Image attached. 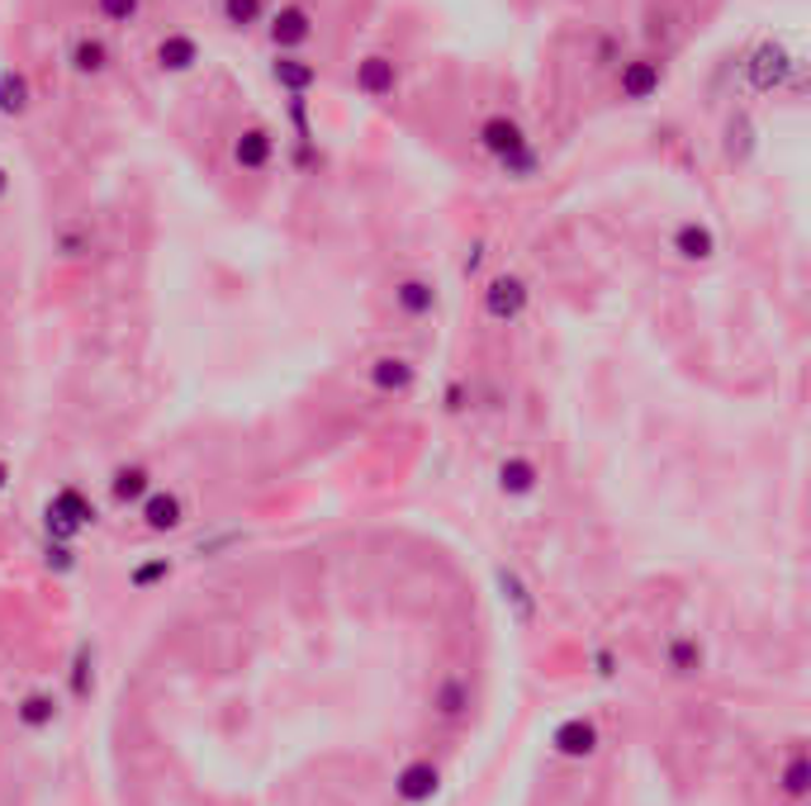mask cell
<instances>
[{
    "label": "cell",
    "instance_id": "cell-20",
    "mask_svg": "<svg viewBox=\"0 0 811 806\" xmlns=\"http://www.w3.org/2000/svg\"><path fill=\"white\" fill-rule=\"evenodd\" d=\"M788 67H792V62H788V53L768 43V48L754 53V62H750V81L760 85V91H774V85H783V77H788Z\"/></svg>",
    "mask_w": 811,
    "mask_h": 806
},
{
    "label": "cell",
    "instance_id": "cell-24",
    "mask_svg": "<svg viewBox=\"0 0 811 806\" xmlns=\"http://www.w3.org/2000/svg\"><path fill=\"white\" fill-rule=\"evenodd\" d=\"M95 14H100L105 24L124 28V24H134L138 14H142V0H95Z\"/></svg>",
    "mask_w": 811,
    "mask_h": 806
},
{
    "label": "cell",
    "instance_id": "cell-1",
    "mask_svg": "<svg viewBox=\"0 0 811 806\" xmlns=\"http://www.w3.org/2000/svg\"><path fill=\"white\" fill-rule=\"evenodd\" d=\"M313 34H318V14H313L304 0H285V5H276V10L266 14V43L276 53L309 48Z\"/></svg>",
    "mask_w": 811,
    "mask_h": 806
},
{
    "label": "cell",
    "instance_id": "cell-21",
    "mask_svg": "<svg viewBox=\"0 0 811 806\" xmlns=\"http://www.w3.org/2000/svg\"><path fill=\"white\" fill-rule=\"evenodd\" d=\"M270 14V0H219V20L233 28V34H247Z\"/></svg>",
    "mask_w": 811,
    "mask_h": 806
},
{
    "label": "cell",
    "instance_id": "cell-23",
    "mask_svg": "<svg viewBox=\"0 0 811 806\" xmlns=\"http://www.w3.org/2000/svg\"><path fill=\"white\" fill-rule=\"evenodd\" d=\"M53 722H57V702H53L48 693H28V698L20 702V726L43 730V726H53Z\"/></svg>",
    "mask_w": 811,
    "mask_h": 806
},
{
    "label": "cell",
    "instance_id": "cell-16",
    "mask_svg": "<svg viewBox=\"0 0 811 806\" xmlns=\"http://www.w3.org/2000/svg\"><path fill=\"white\" fill-rule=\"evenodd\" d=\"M138 508H142V527L148 531H176L185 522V503H181V494H171V488H152Z\"/></svg>",
    "mask_w": 811,
    "mask_h": 806
},
{
    "label": "cell",
    "instance_id": "cell-10",
    "mask_svg": "<svg viewBox=\"0 0 811 806\" xmlns=\"http://www.w3.org/2000/svg\"><path fill=\"white\" fill-rule=\"evenodd\" d=\"M356 91L366 100H390L398 91V62L384 53H370L356 62Z\"/></svg>",
    "mask_w": 811,
    "mask_h": 806
},
{
    "label": "cell",
    "instance_id": "cell-18",
    "mask_svg": "<svg viewBox=\"0 0 811 806\" xmlns=\"http://www.w3.org/2000/svg\"><path fill=\"white\" fill-rule=\"evenodd\" d=\"M152 494V470L148 465H119L109 474V498L114 503H142Z\"/></svg>",
    "mask_w": 811,
    "mask_h": 806
},
{
    "label": "cell",
    "instance_id": "cell-2",
    "mask_svg": "<svg viewBox=\"0 0 811 806\" xmlns=\"http://www.w3.org/2000/svg\"><path fill=\"white\" fill-rule=\"evenodd\" d=\"M95 522V503L81 494L77 484H62L57 494L48 498V513H43V527H48V537L53 541H71V537H81L85 527Z\"/></svg>",
    "mask_w": 811,
    "mask_h": 806
},
{
    "label": "cell",
    "instance_id": "cell-31",
    "mask_svg": "<svg viewBox=\"0 0 811 806\" xmlns=\"http://www.w3.org/2000/svg\"><path fill=\"white\" fill-rule=\"evenodd\" d=\"M48 565L57 574H67V569H77V551H71L67 541H48Z\"/></svg>",
    "mask_w": 811,
    "mask_h": 806
},
{
    "label": "cell",
    "instance_id": "cell-17",
    "mask_svg": "<svg viewBox=\"0 0 811 806\" xmlns=\"http://www.w3.org/2000/svg\"><path fill=\"white\" fill-rule=\"evenodd\" d=\"M551 745H555V750H560L565 759H589V755L598 750V726L583 722V716H569V722L555 726Z\"/></svg>",
    "mask_w": 811,
    "mask_h": 806
},
{
    "label": "cell",
    "instance_id": "cell-15",
    "mask_svg": "<svg viewBox=\"0 0 811 806\" xmlns=\"http://www.w3.org/2000/svg\"><path fill=\"white\" fill-rule=\"evenodd\" d=\"M437 787H441V773L437 764H427V759H413V764L398 769V779H394V793L404 797V802H432L437 797Z\"/></svg>",
    "mask_w": 811,
    "mask_h": 806
},
{
    "label": "cell",
    "instance_id": "cell-19",
    "mask_svg": "<svg viewBox=\"0 0 811 806\" xmlns=\"http://www.w3.org/2000/svg\"><path fill=\"white\" fill-rule=\"evenodd\" d=\"M28 105H34V85H28L24 71L5 67L0 71V114H5V119H20V114H28Z\"/></svg>",
    "mask_w": 811,
    "mask_h": 806
},
{
    "label": "cell",
    "instance_id": "cell-27",
    "mask_svg": "<svg viewBox=\"0 0 811 806\" xmlns=\"http://www.w3.org/2000/svg\"><path fill=\"white\" fill-rule=\"evenodd\" d=\"M95 688V673H91V645H81L77 650V665H71V693L77 698H91Z\"/></svg>",
    "mask_w": 811,
    "mask_h": 806
},
{
    "label": "cell",
    "instance_id": "cell-28",
    "mask_svg": "<svg viewBox=\"0 0 811 806\" xmlns=\"http://www.w3.org/2000/svg\"><path fill=\"white\" fill-rule=\"evenodd\" d=\"M57 247H62V256H81V252H91V228H81V223H71L57 233Z\"/></svg>",
    "mask_w": 811,
    "mask_h": 806
},
{
    "label": "cell",
    "instance_id": "cell-14",
    "mask_svg": "<svg viewBox=\"0 0 811 806\" xmlns=\"http://www.w3.org/2000/svg\"><path fill=\"white\" fill-rule=\"evenodd\" d=\"M109 62H114V53L100 34H77L67 43V67L77 71V77H105Z\"/></svg>",
    "mask_w": 811,
    "mask_h": 806
},
{
    "label": "cell",
    "instance_id": "cell-25",
    "mask_svg": "<svg viewBox=\"0 0 811 806\" xmlns=\"http://www.w3.org/2000/svg\"><path fill=\"white\" fill-rule=\"evenodd\" d=\"M498 588H503V598L512 602V608H518L522 622H532V594H526V584L518 579V574H512V569H498Z\"/></svg>",
    "mask_w": 811,
    "mask_h": 806
},
{
    "label": "cell",
    "instance_id": "cell-3",
    "mask_svg": "<svg viewBox=\"0 0 811 806\" xmlns=\"http://www.w3.org/2000/svg\"><path fill=\"white\" fill-rule=\"evenodd\" d=\"M475 148L489 152L494 162H508V157H518V152L532 148V138H526V128H522L518 114L494 110V114H484V119L475 124Z\"/></svg>",
    "mask_w": 811,
    "mask_h": 806
},
{
    "label": "cell",
    "instance_id": "cell-6",
    "mask_svg": "<svg viewBox=\"0 0 811 806\" xmlns=\"http://www.w3.org/2000/svg\"><path fill=\"white\" fill-rule=\"evenodd\" d=\"M669 252L688 266H707L711 256L721 252V238H717V228L703 223V219H683L674 233H669Z\"/></svg>",
    "mask_w": 811,
    "mask_h": 806
},
{
    "label": "cell",
    "instance_id": "cell-30",
    "mask_svg": "<svg viewBox=\"0 0 811 806\" xmlns=\"http://www.w3.org/2000/svg\"><path fill=\"white\" fill-rule=\"evenodd\" d=\"M807 779H811V773H807V759H792L788 773H783V787H788V797H802V793H807Z\"/></svg>",
    "mask_w": 811,
    "mask_h": 806
},
{
    "label": "cell",
    "instance_id": "cell-8",
    "mask_svg": "<svg viewBox=\"0 0 811 806\" xmlns=\"http://www.w3.org/2000/svg\"><path fill=\"white\" fill-rule=\"evenodd\" d=\"M199 38L195 34H185V28H171V34L157 38V48H152V62L162 77H185V71H195L199 67Z\"/></svg>",
    "mask_w": 811,
    "mask_h": 806
},
{
    "label": "cell",
    "instance_id": "cell-13",
    "mask_svg": "<svg viewBox=\"0 0 811 806\" xmlns=\"http://www.w3.org/2000/svg\"><path fill=\"white\" fill-rule=\"evenodd\" d=\"M494 480H498V494H508V498H532V494H536V484H541V470H536V460H532V456L512 451V456L498 460Z\"/></svg>",
    "mask_w": 811,
    "mask_h": 806
},
{
    "label": "cell",
    "instance_id": "cell-34",
    "mask_svg": "<svg viewBox=\"0 0 811 806\" xmlns=\"http://www.w3.org/2000/svg\"><path fill=\"white\" fill-rule=\"evenodd\" d=\"M5 484H10V465L0 460V494H5Z\"/></svg>",
    "mask_w": 811,
    "mask_h": 806
},
{
    "label": "cell",
    "instance_id": "cell-26",
    "mask_svg": "<svg viewBox=\"0 0 811 806\" xmlns=\"http://www.w3.org/2000/svg\"><path fill=\"white\" fill-rule=\"evenodd\" d=\"M465 707H470V688L461 679H447V683L437 688V712L441 716H461Z\"/></svg>",
    "mask_w": 811,
    "mask_h": 806
},
{
    "label": "cell",
    "instance_id": "cell-22",
    "mask_svg": "<svg viewBox=\"0 0 811 806\" xmlns=\"http://www.w3.org/2000/svg\"><path fill=\"white\" fill-rule=\"evenodd\" d=\"M664 659H669V669H674V673H697V669H703V645H697L693 636H674L664 645Z\"/></svg>",
    "mask_w": 811,
    "mask_h": 806
},
{
    "label": "cell",
    "instance_id": "cell-5",
    "mask_svg": "<svg viewBox=\"0 0 811 806\" xmlns=\"http://www.w3.org/2000/svg\"><path fill=\"white\" fill-rule=\"evenodd\" d=\"M664 85V62L650 53H636L626 57V62H617V95L626 100V105H646V100L660 95Z\"/></svg>",
    "mask_w": 811,
    "mask_h": 806
},
{
    "label": "cell",
    "instance_id": "cell-4",
    "mask_svg": "<svg viewBox=\"0 0 811 806\" xmlns=\"http://www.w3.org/2000/svg\"><path fill=\"white\" fill-rule=\"evenodd\" d=\"M479 304H484V319L489 323H518L526 304H532V285H526L518 270H498V276L484 285V295H479Z\"/></svg>",
    "mask_w": 811,
    "mask_h": 806
},
{
    "label": "cell",
    "instance_id": "cell-9",
    "mask_svg": "<svg viewBox=\"0 0 811 806\" xmlns=\"http://www.w3.org/2000/svg\"><path fill=\"white\" fill-rule=\"evenodd\" d=\"M366 384L375 394H408L413 384H418V366H413L408 356H398V352H384V356H375V361L366 366Z\"/></svg>",
    "mask_w": 811,
    "mask_h": 806
},
{
    "label": "cell",
    "instance_id": "cell-33",
    "mask_svg": "<svg viewBox=\"0 0 811 806\" xmlns=\"http://www.w3.org/2000/svg\"><path fill=\"white\" fill-rule=\"evenodd\" d=\"M10 195V171H5V162H0V199Z\"/></svg>",
    "mask_w": 811,
    "mask_h": 806
},
{
    "label": "cell",
    "instance_id": "cell-12",
    "mask_svg": "<svg viewBox=\"0 0 811 806\" xmlns=\"http://www.w3.org/2000/svg\"><path fill=\"white\" fill-rule=\"evenodd\" d=\"M270 81H276L285 95L304 100L313 85H318V62H309V57H299V53H276V62H270Z\"/></svg>",
    "mask_w": 811,
    "mask_h": 806
},
{
    "label": "cell",
    "instance_id": "cell-11",
    "mask_svg": "<svg viewBox=\"0 0 811 806\" xmlns=\"http://www.w3.org/2000/svg\"><path fill=\"white\" fill-rule=\"evenodd\" d=\"M441 304V295H437V285L427 280V276H404V280H394V309L404 313V319L413 323H422V319H432Z\"/></svg>",
    "mask_w": 811,
    "mask_h": 806
},
{
    "label": "cell",
    "instance_id": "cell-32",
    "mask_svg": "<svg viewBox=\"0 0 811 806\" xmlns=\"http://www.w3.org/2000/svg\"><path fill=\"white\" fill-rule=\"evenodd\" d=\"M447 408H451V413H461V408H465V394H461V384H451V390H447Z\"/></svg>",
    "mask_w": 811,
    "mask_h": 806
},
{
    "label": "cell",
    "instance_id": "cell-29",
    "mask_svg": "<svg viewBox=\"0 0 811 806\" xmlns=\"http://www.w3.org/2000/svg\"><path fill=\"white\" fill-rule=\"evenodd\" d=\"M166 574H171L166 560H148V565H138V569H134V588H152V584H162Z\"/></svg>",
    "mask_w": 811,
    "mask_h": 806
},
{
    "label": "cell",
    "instance_id": "cell-7",
    "mask_svg": "<svg viewBox=\"0 0 811 806\" xmlns=\"http://www.w3.org/2000/svg\"><path fill=\"white\" fill-rule=\"evenodd\" d=\"M228 157H233L237 171H247V176H256V171L270 166V157H276V134H270L266 124H247L233 134V148H228Z\"/></svg>",
    "mask_w": 811,
    "mask_h": 806
}]
</instances>
